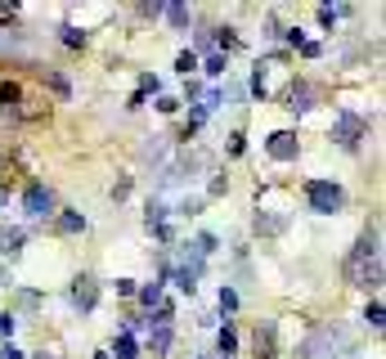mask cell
Returning a JSON list of instances; mask_svg holds the SVG:
<instances>
[{"instance_id": "1", "label": "cell", "mask_w": 386, "mask_h": 359, "mask_svg": "<svg viewBox=\"0 0 386 359\" xmlns=\"http://www.w3.org/2000/svg\"><path fill=\"white\" fill-rule=\"evenodd\" d=\"M306 202L315 216H337L346 207V189L337 180H306Z\"/></svg>"}, {"instance_id": "2", "label": "cell", "mask_w": 386, "mask_h": 359, "mask_svg": "<svg viewBox=\"0 0 386 359\" xmlns=\"http://www.w3.org/2000/svg\"><path fill=\"white\" fill-rule=\"evenodd\" d=\"M355 351V337L351 333H346V328L342 324H328V328H319V333L315 337H310V342L306 346H301V355H351Z\"/></svg>"}, {"instance_id": "3", "label": "cell", "mask_w": 386, "mask_h": 359, "mask_svg": "<svg viewBox=\"0 0 386 359\" xmlns=\"http://www.w3.org/2000/svg\"><path fill=\"white\" fill-rule=\"evenodd\" d=\"M364 135H369V126H364L360 112H351V108L337 112V121H333V139H337V148H346V153H360Z\"/></svg>"}, {"instance_id": "4", "label": "cell", "mask_w": 386, "mask_h": 359, "mask_svg": "<svg viewBox=\"0 0 386 359\" xmlns=\"http://www.w3.org/2000/svg\"><path fill=\"white\" fill-rule=\"evenodd\" d=\"M59 211V202H54V193L45 184H27V193H23V216L27 220H45V216H54Z\"/></svg>"}, {"instance_id": "5", "label": "cell", "mask_w": 386, "mask_h": 359, "mask_svg": "<svg viewBox=\"0 0 386 359\" xmlns=\"http://www.w3.org/2000/svg\"><path fill=\"white\" fill-rule=\"evenodd\" d=\"M265 153L274 157V162H297L301 144H297V135H292V130H274V135L265 139Z\"/></svg>"}, {"instance_id": "6", "label": "cell", "mask_w": 386, "mask_h": 359, "mask_svg": "<svg viewBox=\"0 0 386 359\" xmlns=\"http://www.w3.org/2000/svg\"><path fill=\"white\" fill-rule=\"evenodd\" d=\"M72 306H77L81 315H90V310L99 306V283L90 279V274H81V279L72 283Z\"/></svg>"}, {"instance_id": "7", "label": "cell", "mask_w": 386, "mask_h": 359, "mask_svg": "<svg viewBox=\"0 0 386 359\" xmlns=\"http://www.w3.org/2000/svg\"><path fill=\"white\" fill-rule=\"evenodd\" d=\"M252 225H256V234H265V238H279L292 220H288L283 211H256V220H252Z\"/></svg>"}, {"instance_id": "8", "label": "cell", "mask_w": 386, "mask_h": 359, "mask_svg": "<svg viewBox=\"0 0 386 359\" xmlns=\"http://www.w3.org/2000/svg\"><path fill=\"white\" fill-rule=\"evenodd\" d=\"M288 108H292V112H310V108H315V90H310L306 81H292V90H288Z\"/></svg>"}, {"instance_id": "9", "label": "cell", "mask_w": 386, "mask_h": 359, "mask_svg": "<svg viewBox=\"0 0 386 359\" xmlns=\"http://www.w3.org/2000/svg\"><path fill=\"white\" fill-rule=\"evenodd\" d=\"M166 216H171V207H166V198H148V202H144V220H148V229H157V225H166Z\"/></svg>"}, {"instance_id": "10", "label": "cell", "mask_w": 386, "mask_h": 359, "mask_svg": "<svg viewBox=\"0 0 386 359\" xmlns=\"http://www.w3.org/2000/svg\"><path fill=\"white\" fill-rule=\"evenodd\" d=\"M54 229H59V234H81V229H86V216H81V211H59V216H54Z\"/></svg>"}, {"instance_id": "11", "label": "cell", "mask_w": 386, "mask_h": 359, "mask_svg": "<svg viewBox=\"0 0 386 359\" xmlns=\"http://www.w3.org/2000/svg\"><path fill=\"white\" fill-rule=\"evenodd\" d=\"M171 279H175V288H180L184 297H193V292H198V279H202V274H198V270H184V265H175V270H171Z\"/></svg>"}, {"instance_id": "12", "label": "cell", "mask_w": 386, "mask_h": 359, "mask_svg": "<svg viewBox=\"0 0 386 359\" xmlns=\"http://www.w3.org/2000/svg\"><path fill=\"white\" fill-rule=\"evenodd\" d=\"M234 351H238V333H234L229 324L220 328V337H216V355L220 359H234Z\"/></svg>"}, {"instance_id": "13", "label": "cell", "mask_w": 386, "mask_h": 359, "mask_svg": "<svg viewBox=\"0 0 386 359\" xmlns=\"http://www.w3.org/2000/svg\"><path fill=\"white\" fill-rule=\"evenodd\" d=\"M256 355H274V319L256 328Z\"/></svg>"}, {"instance_id": "14", "label": "cell", "mask_w": 386, "mask_h": 359, "mask_svg": "<svg viewBox=\"0 0 386 359\" xmlns=\"http://www.w3.org/2000/svg\"><path fill=\"white\" fill-rule=\"evenodd\" d=\"M148 351H153V355L171 351V328H148Z\"/></svg>"}, {"instance_id": "15", "label": "cell", "mask_w": 386, "mask_h": 359, "mask_svg": "<svg viewBox=\"0 0 386 359\" xmlns=\"http://www.w3.org/2000/svg\"><path fill=\"white\" fill-rule=\"evenodd\" d=\"M112 355H117V359H139V342L130 333H121L117 342H112Z\"/></svg>"}, {"instance_id": "16", "label": "cell", "mask_w": 386, "mask_h": 359, "mask_svg": "<svg viewBox=\"0 0 386 359\" xmlns=\"http://www.w3.org/2000/svg\"><path fill=\"white\" fill-rule=\"evenodd\" d=\"M59 41L68 45V50H81V45H86V32H81V27H72V23H63V27H59Z\"/></svg>"}, {"instance_id": "17", "label": "cell", "mask_w": 386, "mask_h": 359, "mask_svg": "<svg viewBox=\"0 0 386 359\" xmlns=\"http://www.w3.org/2000/svg\"><path fill=\"white\" fill-rule=\"evenodd\" d=\"M166 148H171V144H166V135H153V139L144 144V162H162Z\"/></svg>"}, {"instance_id": "18", "label": "cell", "mask_w": 386, "mask_h": 359, "mask_svg": "<svg viewBox=\"0 0 386 359\" xmlns=\"http://www.w3.org/2000/svg\"><path fill=\"white\" fill-rule=\"evenodd\" d=\"M23 238H27L23 229H0V252H9V256H14V252L23 247Z\"/></svg>"}, {"instance_id": "19", "label": "cell", "mask_w": 386, "mask_h": 359, "mask_svg": "<svg viewBox=\"0 0 386 359\" xmlns=\"http://www.w3.org/2000/svg\"><path fill=\"white\" fill-rule=\"evenodd\" d=\"M162 18H166L171 27H189V9H184V5H166Z\"/></svg>"}, {"instance_id": "20", "label": "cell", "mask_w": 386, "mask_h": 359, "mask_svg": "<svg viewBox=\"0 0 386 359\" xmlns=\"http://www.w3.org/2000/svg\"><path fill=\"white\" fill-rule=\"evenodd\" d=\"M225 68H229V59H225V54H207V63H202L207 77H225Z\"/></svg>"}, {"instance_id": "21", "label": "cell", "mask_w": 386, "mask_h": 359, "mask_svg": "<svg viewBox=\"0 0 386 359\" xmlns=\"http://www.w3.org/2000/svg\"><path fill=\"white\" fill-rule=\"evenodd\" d=\"M175 72H180V77H193V72H198V54H193V50H184L180 59H175Z\"/></svg>"}, {"instance_id": "22", "label": "cell", "mask_w": 386, "mask_h": 359, "mask_svg": "<svg viewBox=\"0 0 386 359\" xmlns=\"http://www.w3.org/2000/svg\"><path fill=\"white\" fill-rule=\"evenodd\" d=\"M135 292H139V301H144V306L153 310V301L162 297V279H153V283H148V288H135Z\"/></svg>"}, {"instance_id": "23", "label": "cell", "mask_w": 386, "mask_h": 359, "mask_svg": "<svg viewBox=\"0 0 386 359\" xmlns=\"http://www.w3.org/2000/svg\"><path fill=\"white\" fill-rule=\"evenodd\" d=\"M364 324H369L373 333H382V301H369V310H364Z\"/></svg>"}, {"instance_id": "24", "label": "cell", "mask_w": 386, "mask_h": 359, "mask_svg": "<svg viewBox=\"0 0 386 359\" xmlns=\"http://www.w3.org/2000/svg\"><path fill=\"white\" fill-rule=\"evenodd\" d=\"M175 211H180V216H198V211H202V198H198V193L180 198V202H175Z\"/></svg>"}, {"instance_id": "25", "label": "cell", "mask_w": 386, "mask_h": 359, "mask_svg": "<svg viewBox=\"0 0 386 359\" xmlns=\"http://www.w3.org/2000/svg\"><path fill=\"white\" fill-rule=\"evenodd\" d=\"M45 81H50V90L59 94V99H68V94H72V86H68V77H59V72H50V77H45Z\"/></svg>"}, {"instance_id": "26", "label": "cell", "mask_w": 386, "mask_h": 359, "mask_svg": "<svg viewBox=\"0 0 386 359\" xmlns=\"http://www.w3.org/2000/svg\"><path fill=\"white\" fill-rule=\"evenodd\" d=\"M220 310H225V315L238 310V292H234V288H220Z\"/></svg>"}, {"instance_id": "27", "label": "cell", "mask_w": 386, "mask_h": 359, "mask_svg": "<svg viewBox=\"0 0 386 359\" xmlns=\"http://www.w3.org/2000/svg\"><path fill=\"white\" fill-rule=\"evenodd\" d=\"M157 90H162V77L144 72V77H139V94H157Z\"/></svg>"}, {"instance_id": "28", "label": "cell", "mask_w": 386, "mask_h": 359, "mask_svg": "<svg viewBox=\"0 0 386 359\" xmlns=\"http://www.w3.org/2000/svg\"><path fill=\"white\" fill-rule=\"evenodd\" d=\"M126 193H130V175H121L117 184H112V202H126Z\"/></svg>"}, {"instance_id": "29", "label": "cell", "mask_w": 386, "mask_h": 359, "mask_svg": "<svg viewBox=\"0 0 386 359\" xmlns=\"http://www.w3.org/2000/svg\"><path fill=\"white\" fill-rule=\"evenodd\" d=\"M14 324H18V315H9V310H0V337H14Z\"/></svg>"}, {"instance_id": "30", "label": "cell", "mask_w": 386, "mask_h": 359, "mask_svg": "<svg viewBox=\"0 0 386 359\" xmlns=\"http://www.w3.org/2000/svg\"><path fill=\"white\" fill-rule=\"evenodd\" d=\"M216 45H220V50H234V45H238V36H234L229 27H220V36H216Z\"/></svg>"}, {"instance_id": "31", "label": "cell", "mask_w": 386, "mask_h": 359, "mask_svg": "<svg viewBox=\"0 0 386 359\" xmlns=\"http://www.w3.org/2000/svg\"><path fill=\"white\" fill-rule=\"evenodd\" d=\"M18 99V86L14 81H0V103H14Z\"/></svg>"}, {"instance_id": "32", "label": "cell", "mask_w": 386, "mask_h": 359, "mask_svg": "<svg viewBox=\"0 0 386 359\" xmlns=\"http://www.w3.org/2000/svg\"><path fill=\"white\" fill-rule=\"evenodd\" d=\"M18 306H23V310H36V306H41V297H36V292H18Z\"/></svg>"}, {"instance_id": "33", "label": "cell", "mask_w": 386, "mask_h": 359, "mask_svg": "<svg viewBox=\"0 0 386 359\" xmlns=\"http://www.w3.org/2000/svg\"><path fill=\"white\" fill-rule=\"evenodd\" d=\"M301 54H306V59H319V54H324V45H319V41H306V45H301Z\"/></svg>"}, {"instance_id": "34", "label": "cell", "mask_w": 386, "mask_h": 359, "mask_svg": "<svg viewBox=\"0 0 386 359\" xmlns=\"http://www.w3.org/2000/svg\"><path fill=\"white\" fill-rule=\"evenodd\" d=\"M180 108V99H171V94H162V99H157V112H175Z\"/></svg>"}, {"instance_id": "35", "label": "cell", "mask_w": 386, "mask_h": 359, "mask_svg": "<svg viewBox=\"0 0 386 359\" xmlns=\"http://www.w3.org/2000/svg\"><path fill=\"white\" fill-rule=\"evenodd\" d=\"M225 189H229V184H225V175H216V180H211V184H207V193H211V198H220V193H225Z\"/></svg>"}, {"instance_id": "36", "label": "cell", "mask_w": 386, "mask_h": 359, "mask_svg": "<svg viewBox=\"0 0 386 359\" xmlns=\"http://www.w3.org/2000/svg\"><path fill=\"white\" fill-rule=\"evenodd\" d=\"M283 36H288V45H306V32H301V27H288Z\"/></svg>"}, {"instance_id": "37", "label": "cell", "mask_w": 386, "mask_h": 359, "mask_svg": "<svg viewBox=\"0 0 386 359\" xmlns=\"http://www.w3.org/2000/svg\"><path fill=\"white\" fill-rule=\"evenodd\" d=\"M0 359H23V351H18L14 342H5V346H0Z\"/></svg>"}, {"instance_id": "38", "label": "cell", "mask_w": 386, "mask_h": 359, "mask_svg": "<svg viewBox=\"0 0 386 359\" xmlns=\"http://www.w3.org/2000/svg\"><path fill=\"white\" fill-rule=\"evenodd\" d=\"M117 292L121 297H135V279H117Z\"/></svg>"}, {"instance_id": "39", "label": "cell", "mask_w": 386, "mask_h": 359, "mask_svg": "<svg viewBox=\"0 0 386 359\" xmlns=\"http://www.w3.org/2000/svg\"><path fill=\"white\" fill-rule=\"evenodd\" d=\"M162 9L166 5H139V14H144V18H162Z\"/></svg>"}, {"instance_id": "40", "label": "cell", "mask_w": 386, "mask_h": 359, "mask_svg": "<svg viewBox=\"0 0 386 359\" xmlns=\"http://www.w3.org/2000/svg\"><path fill=\"white\" fill-rule=\"evenodd\" d=\"M0 207H9V193H5V189H0Z\"/></svg>"}, {"instance_id": "41", "label": "cell", "mask_w": 386, "mask_h": 359, "mask_svg": "<svg viewBox=\"0 0 386 359\" xmlns=\"http://www.w3.org/2000/svg\"><path fill=\"white\" fill-rule=\"evenodd\" d=\"M5 279H9V274H5V265H0V288H5Z\"/></svg>"}, {"instance_id": "42", "label": "cell", "mask_w": 386, "mask_h": 359, "mask_svg": "<svg viewBox=\"0 0 386 359\" xmlns=\"http://www.w3.org/2000/svg\"><path fill=\"white\" fill-rule=\"evenodd\" d=\"M36 359H50V355H36Z\"/></svg>"}]
</instances>
